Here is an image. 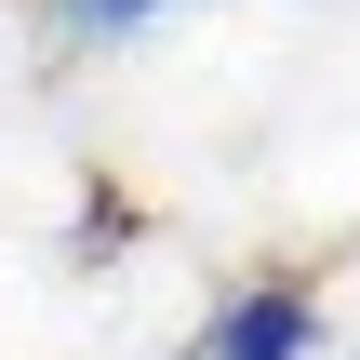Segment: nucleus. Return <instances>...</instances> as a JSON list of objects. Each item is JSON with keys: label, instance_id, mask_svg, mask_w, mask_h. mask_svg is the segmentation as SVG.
Wrapping results in <instances>:
<instances>
[{"label": "nucleus", "instance_id": "f257e3e1", "mask_svg": "<svg viewBox=\"0 0 360 360\" xmlns=\"http://www.w3.org/2000/svg\"><path fill=\"white\" fill-rule=\"evenodd\" d=\"M187 360H321V281L267 267V281L214 294V321H200V347H187Z\"/></svg>", "mask_w": 360, "mask_h": 360}, {"label": "nucleus", "instance_id": "f03ea898", "mask_svg": "<svg viewBox=\"0 0 360 360\" xmlns=\"http://www.w3.org/2000/svg\"><path fill=\"white\" fill-rule=\"evenodd\" d=\"M67 13V40H134V27H160L174 0H53Z\"/></svg>", "mask_w": 360, "mask_h": 360}]
</instances>
